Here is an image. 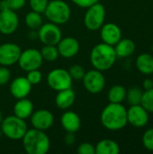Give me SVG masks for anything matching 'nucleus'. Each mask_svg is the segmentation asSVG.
I'll use <instances>...</instances> for the list:
<instances>
[{
  "instance_id": "nucleus-1",
  "label": "nucleus",
  "mask_w": 153,
  "mask_h": 154,
  "mask_svg": "<svg viewBox=\"0 0 153 154\" xmlns=\"http://www.w3.org/2000/svg\"><path fill=\"white\" fill-rule=\"evenodd\" d=\"M100 120L102 125L110 131H119L127 124V109L121 103H110L102 110Z\"/></svg>"
},
{
  "instance_id": "nucleus-2",
  "label": "nucleus",
  "mask_w": 153,
  "mask_h": 154,
  "mask_svg": "<svg viewBox=\"0 0 153 154\" xmlns=\"http://www.w3.org/2000/svg\"><path fill=\"white\" fill-rule=\"evenodd\" d=\"M115 47L105 42H101L93 47L90 52V62L94 69L100 71L110 69L116 60Z\"/></svg>"
},
{
  "instance_id": "nucleus-3",
  "label": "nucleus",
  "mask_w": 153,
  "mask_h": 154,
  "mask_svg": "<svg viewBox=\"0 0 153 154\" xmlns=\"http://www.w3.org/2000/svg\"><path fill=\"white\" fill-rule=\"evenodd\" d=\"M23 145L28 154H46L50 148V141L44 131L28 129L23 137Z\"/></svg>"
},
{
  "instance_id": "nucleus-4",
  "label": "nucleus",
  "mask_w": 153,
  "mask_h": 154,
  "mask_svg": "<svg viewBox=\"0 0 153 154\" xmlns=\"http://www.w3.org/2000/svg\"><path fill=\"white\" fill-rule=\"evenodd\" d=\"M44 14L50 23L60 25L66 23L69 20L71 16V10L65 1L51 0L49 1Z\"/></svg>"
},
{
  "instance_id": "nucleus-5",
  "label": "nucleus",
  "mask_w": 153,
  "mask_h": 154,
  "mask_svg": "<svg viewBox=\"0 0 153 154\" xmlns=\"http://www.w3.org/2000/svg\"><path fill=\"white\" fill-rule=\"evenodd\" d=\"M0 129L2 134L11 140H22L28 130L25 121L14 115L4 118Z\"/></svg>"
},
{
  "instance_id": "nucleus-6",
  "label": "nucleus",
  "mask_w": 153,
  "mask_h": 154,
  "mask_svg": "<svg viewBox=\"0 0 153 154\" xmlns=\"http://www.w3.org/2000/svg\"><path fill=\"white\" fill-rule=\"evenodd\" d=\"M106 8L99 2L88 6L84 15V24L90 31L99 30L105 23Z\"/></svg>"
},
{
  "instance_id": "nucleus-7",
  "label": "nucleus",
  "mask_w": 153,
  "mask_h": 154,
  "mask_svg": "<svg viewBox=\"0 0 153 154\" xmlns=\"http://www.w3.org/2000/svg\"><path fill=\"white\" fill-rule=\"evenodd\" d=\"M72 81L73 79L69 71L64 69H54L47 75V83L49 87L57 92L72 88Z\"/></svg>"
},
{
  "instance_id": "nucleus-8",
  "label": "nucleus",
  "mask_w": 153,
  "mask_h": 154,
  "mask_svg": "<svg viewBox=\"0 0 153 154\" xmlns=\"http://www.w3.org/2000/svg\"><path fill=\"white\" fill-rule=\"evenodd\" d=\"M83 86L85 89L91 94H98L105 88L106 78L102 71L98 69H91L86 71L83 79Z\"/></svg>"
},
{
  "instance_id": "nucleus-9",
  "label": "nucleus",
  "mask_w": 153,
  "mask_h": 154,
  "mask_svg": "<svg viewBox=\"0 0 153 154\" xmlns=\"http://www.w3.org/2000/svg\"><path fill=\"white\" fill-rule=\"evenodd\" d=\"M43 62L41 51L36 49H27L21 52L18 60L20 68L24 71L39 69Z\"/></svg>"
},
{
  "instance_id": "nucleus-10",
  "label": "nucleus",
  "mask_w": 153,
  "mask_h": 154,
  "mask_svg": "<svg viewBox=\"0 0 153 154\" xmlns=\"http://www.w3.org/2000/svg\"><path fill=\"white\" fill-rule=\"evenodd\" d=\"M38 37L44 45H57L62 38V33L58 24L47 23L38 29Z\"/></svg>"
},
{
  "instance_id": "nucleus-11",
  "label": "nucleus",
  "mask_w": 153,
  "mask_h": 154,
  "mask_svg": "<svg viewBox=\"0 0 153 154\" xmlns=\"http://www.w3.org/2000/svg\"><path fill=\"white\" fill-rule=\"evenodd\" d=\"M21 48L13 42H5L0 45V65L9 67L18 62L21 55Z\"/></svg>"
},
{
  "instance_id": "nucleus-12",
  "label": "nucleus",
  "mask_w": 153,
  "mask_h": 154,
  "mask_svg": "<svg viewBox=\"0 0 153 154\" xmlns=\"http://www.w3.org/2000/svg\"><path fill=\"white\" fill-rule=\"evenodd\" d=\"M19 18L15 11L0 10V32L5 35L13 34L18 28Z\"/></svg>"
},
{
  "instance_id": "nucleus-13",
  "label": "nucleus",
  "mask_w": 153,
  "mask_h": 154,
  "mask_svg": "<svg viewBox=\"0 0 153 154\" xmlns=\"http://www.w3.org/2000/svg\"><path fill=\"white\" fill-rule=\"evenodd\" d=\"M127 121L136 128L144 127L149 122V112L142 105L131 106L127 110Z\"/></svg>"
},
{
  "instance_id": "nucleus-14",
  "label": "nucleus",
  "mask_w": 153,
  "mask_h": 154,
  "mask_svg": "<svg viewBox=\"0 0 153 154\" xmlns=\"http://www.w3.org/2000/svg\"><path fill=\"white\" fill-rule=\"evenodd\" d=\"M30 118L32 128L41 131L50 129L54 123L53 114L47 109H39L33 111Z\"/></svg>"
},
{
  "instance_id": "nucleus-15",
  "label": "nucleus",
  "mask_w": 153,
  "mask_h": 154,
  "mask_svg": "<svg viewBox=\"0 0 153 154\" xmlns=\"http://www.w3.org/2000/svg\"><path fill=\"white\" fill-rule=\"evenodd\" d=\"M100 36L103 42L115 46L122 39V31L116 23H107L100 28Z\"/></svg>"
},
{
  "instance_id": "nucleus-16",
  "label": "nucleus",
  "mask_w": 153,
  "mask_h": 154,
  "mask_svg": "<svg viewBox=\"0 0 153 154\" xmlns=\"http://www.w3.org/2000/svg\"><path fill=\"white\" fill-rule=\"evenodd\" d=\"M57 48L60 56L66 59H69L75 57L78 53L80 45L76 38L69 36L61 38L57 44Z\"/></svg>"
},
{
  "instance_id": "nucleus-17",
  "label": "nucleus",
  "mask_w": 153,
  "mask_h": 154,
  "mask_svg": "<svg viewBox=\"0 0 153 154\" xmlns=\"http://www.w3.org/2000/svg\"><path fill=\"white\" fill-rule=\"evenodd\" d=\"M32 86L26 77H18L11 82L10 93L16 99L24 98L31 93Z\"/></svg>"
},
{
  "instance_id": "nucleus-18",
  "label": "nucleus",
  "mask_w": 153,
  "mask_h": 154,
  "mask_svg": "<svg viewBox=\"0 0 153 154\" xmlns=\"http://www.w3.org/2000/svg\"><path fill=\"white\" fill-rule=\"evenodd\" d=\"M60 124L67 133H76L80 129L81 120L79 116L73 111L63 113L60 117Z\"/></svg>"
},
{
  "instance_id": "nucleus-19",
  "label": "nucleus",
  "mask_w": 153,
  "mask_h": 154,
  "mask_svg": "<svg viewBox=\"0 0 153 154\" xmlns=\"http://www.w3.org/2000/svg\"><path fill=\"white\" fill-rule=\"evenodd\" d=\"M76 99V94L72 88L58 91L55 97V104L57 107L62 110L69 109L73 106Z\"/></svg>"
},
{
  "instance_id": "nucleus-20",
  "label": "nucleus",
  "mask_w": 153,
  "mask_h": 154,
  "mask_svg": "<svg viewBox=\"0 0 153 154\" xmlns=\"http://www.w3.org/2000/svg\"><path fill=\"white\" fill-rule=\"evenodd\" d=\"M33 111V104L27 97L17 99V102L14 106V115L23 120L30 118Z\"/></svg>"
},
{
  "instance_id": "nucleus-21",
  "label": "nucleus",
  "mask_w": 153,
  "mask_h": 154,
  "mask_svg": "<svg viewBox=\"0 0 153 154\" xmlns=\"http://www.w3.org/2000/svg\"><path fill=\"white\" fill-rule=\"evenodd\" d=\"M114 47L117 58H127L132 56L136 48L134 42L128 38H122Z\"/></svg>"
},
{
  "instance_id": "nucleus-22",
  "label": "nucleus",
  "mask_w": 153,
  "mask_h": 154,
  "mask_svg": "<svg viewBox=\"0 0 153 154\" xmlns=\"http://www.w3.org/2000/svg\"><path fill=\"white\" fill-rule=\"evenodd\" d=\"M96 154H118L120 147L116 142L111 139H104L99 141L95 146Z\"/></svg>"
},
{
  "instance_id": "nucleus-23",
  "label": "nucleus",
  "mask_w": 153,
  "mask_h": 154,
  "mask_svg": "<svg viewBox=\"0 0 153 154\" xmlns=\"http://www.w3.org/2000/svg\"><path fill=\"white\" fill-rule=\"evenodd\" d=\"M136 68L137 69L144 74H153V56L149 53H142L136 59Z\"/></svg>"
},
{
  "instance_id": "nucleus-24",
  "label": "nucleus",
  "mask_w": 153,
  "mask_h": 154,
  "mask_svg": "<svg viewBox=\"0 0 153 154\" xmlns=\"http://www.w3.org/2000/svg\"><path fill=\"white\" fill-rule=\"evenodd\" d=\"M126 97V88L121 85L113 86L108 91V100L110 103H122Z\"/></svg>"
},
{
  "instance_id": "nucleus-25",
  "label": "nucleus",
  "mask_w": 153,
  "mask_h": 154,
  "mask_svg": "<svg viewBox=\"0 0 153 154\" xmlns=\"http://www.w3.org/2000/svg\"><path fill=\"white\" fill-rule=\"evenodd\" d=\"M42 23V17L40 13L32 10L25 15V24L32 30H38Z\"/></svg>"
},
{
  "instance_id": "nucleus-26",
  "label": "nucleus",
  "mask_w": 153,
  "mask_h": 154,
  "mask_svg": "<svg viewBox=\"0 0 153 154\" xmlns=\"http://www.w3.org/2000/svg\"><path fill=\"white\" fill-rule=\"evenodd\" d=\"M143 91L139 87H132L128 90H126V97L127 102L130 106L134 105H141L142 97Z\"/></svg>"
},
{
  "instance_id": "nucleus-27",
  "label": "nucleus",
  "mask_w": 153,
  "mask_h": 154,
  "mask_svg": "<svg viewBox=\"0 0 153 154\" xmlns=\"http://www.w3.org/2000/svg\"><path fill=\"white\" fill-rule=\"evenodd\" d=\"M40 51L43 60L48 62L55 61L60 56L57 45H44Z\"/></svg>"
},
{
  "instance_id": "nucleus-28",
  "label": "nucleus",
  "mask_w": 153,
  "mask_h": 154,
  "mask_svg": "<svg viewBox=\"0 0 153 154\" xmlns=\"http://www.w3.org/2000/svg\"><path fill=\"white\" fill-rule=\"evenodd\" d=\"M141 105L149 112L153 113V88L145 90L142 94Z\"/></svg>"
},
{
  "instance_id": "nucleus-29",
  "label": "nucleus",
  "mask_w": 153,
  "mask_h": 154,
  "mask_svg": "<svg viewBox=\"0 0 153 154\" xmlns=\"http://www.w3.org/2000/svg\"><path fill=\"white\" fill-rule=\"evenodd\" d=\"M68 71H69V75L71 76L72 79H76V80L82 79L85 73H86L85 69L81 65H78V64L72 65Z\"/></svg>"
},
{
  "instance_id": "nucleus-30",
  "label": "nucleus",
  "mask_w": 153,
  "mask_h": 154,
  "mask_svg": "<svg viewBox=\"0 0 153 154\" xmlns=\"http://www.w3.org/2000/svg\"><path fill=\"white\" fill-rule=\"evenodd\" d=\"M142 144L148 151L153 152V128L146 130L142 135Z\"/></svg>"
},
{
  "instance_id": "nucleus-31",
  "label": "nucleus",
  "mask_w": 153,
  "mask_h": 154,
  "mask_svg": "<svg viewBox=\"0 0 153 154\" xmlns=\"http://www.w3.org/2000/svg\"><path fill=\"white\" fill-rule=\"evenodd\" d=\"M29 3L32 11L42 14L47 7L49 0H29Z\"/></svg>"
},
{
  "instance_id": "nucleus-32",
  "label": "nucleus",
  "mask_w": 153,
  "mask_h": 154,
  "mask_svg": "<svg viewBox=\"0 0 153 154\" xmlns=\"http://www.w3.org/2000/svg\"><path fill=\"white\" fill-rule=\"evenodd\" d=\"M26 79L32 85H37L41 81L42 74L39 69H32V70L27 71Z\"/></svg>"
},
{
  "instance_id": "nucleus-33",
  "label": "nucleus",
  "mask_w": 153,
  "mask_h": 154,
  "mask_svg": "<svg viewBox=\"0 0 153 154\" xmlns=\"http://www.w3.org/2000/svg\"><path fill=\"white\" fill-rule=\"evenodd\" d=\"M77 152L78 154H96V149L92 143L85 142L78 145Z\"/></svg>"
},
{
  "instance_id": "nucleus-34",
  "label": "nucleus",
  "mask_w": 153,
  "mask_h": 154,
  "mask_svg": "<svg viewBox=\"0 0 153 154\" xmlns=\"http://www.w3.org/2000/svg\"><path fill=\"white\" fill-rule=\"evenodd\" d=\"M11 78V71L5 66H0V86L7 84Z\"/></svg>"
},
{
  "instance_id": "nucleus-35",
  "label": "nucleus",
  "mask_w": 153,
  "mask_h": 154,
  "mask_svg": "<svg viewBox=\"0 0 153 154\" xmlns=\"http://www.w3.org/2000/svg\"><path fill=\"white\" fill-rule=\"evenodd\" d=\"M8 9L17 11L23 8L26 3V0H5Z\"/></svg>"
},
{
  "instance_id": "nucleus-36",
  "label": "nucleus",
  "mask_w": 153,
  "mask_h": 154,
  "mask_svg": "<svg viewBox=\"0 0 153 154\" xmlns=\"http://www.w3.org/2000/svg\"><path fill=\"white\" fill-rule=\"evenodd\" d=\"M76 5L82 7V8H87L88 6L99 2V0H71Z\"/></svg>"
},
{
  "instance_id": "nucleus-37",
  "label": "nucleus",
  "mask_w": 153,
  "mask_h": 154,
  "mask_svg": "<svg viewBox=\"0 0 153 154\" xmlns=\"http://www.w3.org/2000/svg\"><path fill=\"white\" fill-rule=\"evenodd\" d=\"M64 141H65V143L68 144V145H72L75 141H76V136L74 134V133H68L64 138Z\"/></svg>"
},
{
  "instance_id": "nucleus-38",
  "label": "nucleus",
  "mask_w": 153,
  "mask_h": 154,
  "mask_svg": "<svg viewBox=\"0 0 153 154\" xmlns=\"http://www.w3.org/2000/svg\"><path fill=\"white\" fill-rule=\"evenodd\" d=\"M142 88L144 90H149L153 88V81L152 79H144L143 83H142Z\"/></svg>"
},
{
  "instance_id": "nucleus-39",
  "label": "nucleus",
  "mask_w": 153,
  "mask_h": 154,
  "mask_svg": "<svg viewBox=\"0 0 153 154\" xmlns=\"http://www.w3.org/2000/svg\"><path fill=\"white\" fill-rule=\"evenodd\" d=\"M3 119H4L3 114H2V111H1V109H0V125H1V123H2V121H3Z\"/></svg>"
},
{
  "instance_id": "nucleus-40",
  "label": "nucleus",
  "mask_w": 153,
  "mask_h": 154,
  "mask_svg": "<svg viewBox=\"0 0 153 154\" xmlns=\"http://www.w3.org/2000/svg\"><path fill=\"white\" fill-rule=\"evenodd\" d=\"M3 134H2V132H1V129H0V137H1V135H2Z\"/></svg>"
},
{
  "instance_id": "nucleus-41",
  "label": "nucleus",
  "mask_w": 153,
  "mask_h": 154,
  "mask_svg": "<svg viewBox=\"0 0 153 154\" xmlns=\"http://www.w3.org/2000/svg\"><path fill=\"white\" fill-rule=\"evenodd\" d=\"M152 81H153V78H152Z\"/></svg>"
}]
</instances>
